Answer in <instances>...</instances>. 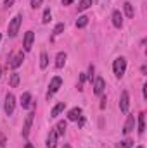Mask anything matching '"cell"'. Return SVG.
<instances>
[{
  "mask_svg": "<svg viewBox=\"0 0 147 148\" xmlns=\"http://www.w3.org/2000/svg\"><path fill=\"white\" fill-rule=\"evenodd\" d=\"M112 71H114V76L116 77H123V74L126 71V59L125 57H118L114 62H112Z\"/></svg>",
  "mask_w": 147,
  "mask_h": 148,
  "instance_id": "cell-1",
  "label": "cell"
},
{
  "mask_svg": "<svg viewBox=\"0 0 147 148\" xmlns=\"http://www.w3.org/2000/svg\"><path fill=\"white\" fill-rule=\"evenodd\" d=\"M21 21H23V14H17V16H14V17L10 19L9 28H7V33H9V36L10 38H14L16 35H17L19 26H21Z\"/></svg>",
  "mask_w": 147,
  "mask_h": 148,
  "instance_id": "cell-2",
  "label": "cell"
},
{
  "mask_svg": "<svg viewBox=\"0 0 147 148\" xmlns=\"http://www.w3.org/2000/svg\"><path fill=\"white\" fill-rule=\"evenodd\" d=\"M14 109H16V97L12 93H7L5 95V103H3V110L7 115H12L14 114Z\"/></svg>",
  "mask_w": 147,
  "mask_h": 148,
  "instance_id": "cell-3",
  "label": "cell"
},
{
  "mask_svg": "<svg viewBox=\"0 0 147 148\" xmlns=\"http://www.w3.org/2000/svg\"><path fill=\"white\" fill-rule=\"evenodd\" d=\"M61 84H62V79H61L59 76H54V77L50 79V84H49V91H47V98H50L52 95H55V93L59 91V88H61Z\"/></svg>",
  "mask_w": 147,
  "mask_h": 148,
  "instance_id": "cell-4",
  "label": "cell"
},
{
  "mask_svg": "<svg viewBox=\"0 0 147 148\" xmlns=\"http://www.w3.org/2000/svg\"><path fill=\"white\" fill-rule=\"evenodd\" d=\"M23 60H24V53H23V52H16V53L7 60V64H9L10 69H17V67L23 64Z\"/></svg>",
  "mask_w": 147,
  "mask_h": 148,
  "instance_id": "cell-5",
  "label": "cell"
},
{
  "mask_svg": "<svg viewBox=\"0 0 147 148\" xmlns=\"http://www.w3.org/2000/svg\"><path fill=\"white\" fill-rule=\"evenodd\" d=\"M33 117H35V110H31L26 119H24V126H23V138H28L30 136V131H31V124H33Z\"/></svg>",
  "mask_w": 147,
  "mask_h": 148,
  "instance_id": "cell-6",
  "label": "cell"
},
{
  "mask_svg": "<svg viewBox=\"0 0 147 148\" xmlns=\"http://www.w3.org/2000/svg\"><path fill=\"white\" fill-rule=\"evenodd\" d=\"M33 40H35V33L33 31H26L24 33V38H23V48H24V52H30L33 48Z\"/></svg>",
  "mask_w": 147,
  "mask_h": 148,
  "instance_id": "cell-7",
  "label": "cell"
},
{
  "mask_svg": "<svg viewBox=\"0 0 147 148\" xmlns=\"http://www.w3.org/2000/svg\"><path fill=\"white\" fill-rule=\"evenodd\" d=\"M128 109H130V95H128V91H123L121 98H119V110L123 114H128Z\"/></svg>",
  "mask_w": 147,
  "mask_h": 148,
  "instance_id": "cell-8",
  "label": "cell"
},
{
  "mask_svg": "<svg viewBox=\"0 0 147 148\" xmlns=\"http://www.w3.org/2000/svg\"><path fill=\"white\" fill-rule=\"evenodd\" d=\"M133 127H135V117H133V115H128V117H126V122H125V126H123V133H125V134H130V133L133 131Z\"/></svg>",
  "mask_w": 147,
  "mask_h": 148,
  "instance_id": "cell-9",
  "label": "cell"
},
{
  "mask_svg": "<svg viewBox=\"0 0 147 148\" xmlns=\"http://www.w3.org/2000/svg\"><path fill=\"white\" fill-rule=\"evenodd\" d=\"M57 133H55V129H50V133H49V138H47V148H55L57 147Z\"/></svg>",
  "mask_w": 147,
  "mask_h": 148,
  "instance_id": "cell-10",
  "label": "cell"
},
{
  "mask_svg": "<svg viewBox=\"0 0 147 148\" xmlns=\"http://www.w3.org/2000/svg\"><path fill=\"white\" fill-rule=\"evenodd\" d=\"M111 19H112V24H114L116 28H121V26H123V14H121L119 10H112Z\"/></svg>",
  "mask_w": 147,
  "mask_h": 148,
  "instance_id": "cell-11",
  "label": "cell"
},
{
  "mask_svg": "<svg viewBox=\"0 0 147 148\" xmlns=\"http://www.w3.org/2000/svg\"><path fill=\"white\" fill-rule=\"evenodd\" d=\"M104 79L102 77H95V81H94V93L95 95H102L104 93Z\"/></svg>",
  "mask_w": 147,
  "mask_h": 148,
  "instance_id": "cell-12",
  "label": "cell"
},
{
  "mask_svg": "<svg viewBox=\"0 0 147 148\" xmlns=\"http://www.w3.org/2000/svg\"><path fill=\"white\" fill-rule=\"evenodd\" d=\"M21 107L23 109H28V107H31V93L30 91H24L23 95H21Z\"/></svg>",
  "mask_w": 147,
  "mask_h": 148,
  "instance_id": "cell-13",
  "label": "cell"
},
{
  "mask_svg": "<svg viewBox=\"0 0 147 148\" xmlns=\"http://www.w3.org/2000/svg\"><path fill=\"white\" fill-rule=\"evenodd\" d=\"M66 59H68L66 52H59V53L55 55V67H57V69L64 67V64H66Z\"/></svg>",
  "mask_w": 147,
  "mask_h": 148,
  "instance_id": "cell-14",
  "label": "cell"
},
{
  "mask_svg": "<svg viewBox=\"0 0 147 148\" xmlns=\"http://www.w3.org/2000/svg\"><path fill=\"white\" fill-rule=\"evenodd\" d=\"M80 117H81V109L80 107H74V109H71L68 112V119L69 121H78Z\"/></svg>",
  "mask_w": 147,
  "mask_h": 148,
  "instance_id": "cell-15",
  "label": "cell"
},
{
  "mask_svg": "<svg viewBox=\"0 0 147 148\" xmlns=\"http://www.w3.org/2000/svg\"><path fill=\"white\" fill-rule=\"evenodd\" d=\"M66 127H68L66 121H59V122H57V126H55L54 129H55L57 136H64V133H66Z\"/></svg>",
  "mask_w": 147,
  "mask_h": 148,
  "instance_id": "cell-16",
  "label": "cell"
},
{
  "mask_svg": "<svg viewBox=\"0 0 147 148\" xmlns=\"http://www.w3.org/2000/svg\"><path fill=\"white\" fill-rule=\"evenodd\" d=\"M64 109H66V103H64V102H59V103L52 109V112H50V117H57V115L64 110Z\"/></svg>",
  "mask_w": 147,
  "mask_h": 148,
  "instance_id": "cell-17",
  "label": "cell"
},
{
  "mask_svg": "<svg viewBox=\"0 0 147 148\" xmlns=\"http://www.w3.org/2000/svg\"><path fill=\"white\" fill-rule=\"evenodd\" d=\"M146 131V114H140L139 115V134L142 136Z\"/></svg>",
  "mask_w": 147,
  "mask_h": 148,
  "instance_id": "cell-18",
  "label": "cell"
},
{
  "mask_svg": "<svg viewBox=\"0 0 147 148\" xmlns=\"http://www.w3.org/2000/svg\"><path fill=\"white\" fill-rule=\"evenodd\" d=\"M92 3H94V0H81V2L78 3V10L83 12V10H87L88 7H92Z\"/></svg>",
  "mask_w": 147,
  "mask_h": 148,
  "instance_id": "cell-19",
  "label": "cell"
},
{
  "mask_svg": "<svg viewBox=\"0 0 147 148\" xmlns=\"http://www.w3.org/2000/svg\"><path fill=\"white\" fill-rule=\"evenodd\" d=\"M47 66H49V55H47V52H42L40 53V67L45 69Z\"/></svg>",
  "mask_w": 147,
  "mask_h": 148,
  "instance_id": "cell-20",
  "label": "cell"
},
{
  "mask_svg": "<svg viewBox=\"0 0 147 148\" xmlns=\"http://www.w3.org/2000/svg\"><path fill=\"white\" fill-rule=\"evenodd\" d=\"M116 148H133V140H123V141H119L118 145H116Z\"/></svg>",
  "mask_w": 147,
  "mask_h": 148,
  "instance_id": "cell-21",
  "label": "cell"
},
{
  "mask_svg": "<svg viewBox=\"0 0 147 148\" xmlns=\"http://www.w3.org/2000/svg\"><path fill=\"white\" fill-rule=\"evenodd\" d=\"M87 24H88V17L87 16H80L76 19V28H85Z\"/></svg>",
  "mask_w": 147,
  "mask_h": 148,
  "instance_id": "cell-22",
  "label": "cell"
},
{
  "mask_svg": "<svg viewBox=\"0 0 147 148\" xmlns=\"http://www.w3.org/2000/svg\"><path fill=\"white\" fill-rule=\"evenodd\" d=\"M9 84H10L12 88H16V86L19 84V74H17V73H12V74H10V79H9Z\"/></svg>",
  "mask_w": 147,
  "mask_h": 148,
  "instance_id": "cell-23",
  "label": "cell"
},
{
  "mask_svg": "<svg viewBox=\"0 0 147 148\" xmlns=\"http://www.w3.org/2000/svg\"><path fill=\"white\" fill-rule=\"evenodd\" d=\"M125 14L128 16V17H133V5L130 3V2H125Z\"/></svg>",
  "mask_w": 147,
  "mask_h": 148,
  "instance_id": "cell-24",
  "label": "cell"
},
{
  "mask_svg": "<svg viewBox=\"0 0 147 148\" xmlns=\"http://www.w3.org/2000/svg\"><path fill=\"white\" fill-rule=\"evenodd\" d=\"M50 17H52V12H50V9H45V10H43V17H42V23H43V24L50 23Z\"/></svg>",
  "mask_w": 147,
  "mask_h": 148,
  "instance_id": "cell-25",
  "label": "cell"
},
{
  "mask_svg": "<svg viewBox=\"0 0 147 148\" xmlns=\"http://www.w3.org/2000/svg\"><path fill=\"white\" fill-rule=\"evenodd\" d=\"M64 31V24L62 23H59V24H55V28H54V35L57 36V35H61Z\"/></svg>",
  "mask_w": 147,
  "mask_h": 148,
  "instance_id": "cell-26",
  "label": "cell"
},
{
  "mask_svg": "<svg viewBox=\"0 0 147 148\" xmlns=\"http://www.w3.org/2000/svg\"><path fill=\"white\" fill-rule=\"evenodd\" d=\"M42 2H43V0H31V7H33V9H38V7L42 5Z\"/></svg>",
  "mask_w": 147,
  "mask_h": 148,
  "instance_id": "cell-27",
  "label": "cell"
},
{
  "mask_svg": "<svg viewBox=\"0 0 147 148\" xmlns=\"http://www.w3.org/2000/svg\"><path fill=\"white\" fill-rule=\"evenodd\" d=\"M14 2H16V0H5V2H3V7H5V9H9V7H12V3H14Z\"/></svg>",
  "mask_w": 147,
  "mask_h": 148,
  "instance_id": "cell-28",
  "label": "cell"
},
{
  "mask_svg": "<svg viewBox=\"0 0 147 148\" xmlns=\"http://www.w3.org/2000/svg\"><path fill=\"white\" fill-rule=\"evenodd\" d=\"M92 77H94V66H90V69H88V79L92 81Z\"/></svg>",
  "mask_w": 147,
  "mask_h": 148,
  "instance_id": "cell-29",
  "label": "cell"
},
{
  "mask_svg": "<svg viewBox=\"0 0 147 148\" xmlns=\"http://www.w3.org/2000/svg\"><path fill=\"white\" fill-rule=\"evenodd\" d=\"M101 109H106V97H102L101 100Z\"/></svg>",
  "mask_w": 147,
  "mask_h": 148,
  "instance_id": "cell-30",
  "label": "cell"
},
{
  "mask_svg": "<svg viewBox=\"0 0 147 148\" xmlns=\"http://www.w3.org/2000/svg\"><path fill=\"white\" fill-rule=\"evenodd\" d=\"M73 3V0H62V5H71Z\"/></svg>",
  "mask_w": 147,
  "mask_h": 148,
  "instance_id": "cell-31",
  "label": "cell"
},
{
  "mask_svg": "<svg viewBox=\"0 0 147 148\" xmlns=\"http://www.w3.org/2000/svg\"><path fill=\"white\" fill-rule=\"evenodd\" d=\"M144 98H147V84H144Z\"/></svg>",
  "mask_w": 147,
  "mask_h": 148,
  "instance_id": "cell-32",
  "label": "cell"
},
{
  "mask_svg": "<svg viewBox=\"0 0 147 148\" xmlns=\"http://www.w3.org/2000/svg\"><path fill=\"white\" fill-rule=\"evenodd\" d=\"M24 148H33V145H31V143H26V147Z\"/></svg>",
  "mask_w": 147,
  "mask_h": 148,
  "instance_id": "cell-33",
  "label": "cell"
},
{
  "mask_svg": "<svg viewBox=\"0 0 147 148\" xmlns=\"http://www.w3.org/2000/svg\"><path fill=\"white\" fill-rule=\"evenodd\" d=\"M62 148H71V145H68V143H66V145H64Z\"/></svg>",
  "mask_w": 147,
  "mask_h": 148,
  "instance_id": "cell-34",
  "label": "cell"
},
{
  "mask_svg": "<svg viewBox=\"0 0 147 148\" xmlns=\"http://www.w3.org/2000/svg\"><path fill=\"white\" fill-rule=\"evenodd\" d=\"M0 77H2V67H0Z\"/></svg>",
  "mask_w": 147,
  "mask_h": 148,
  "instance_id": "cell-35",
  "label": "cell"
},
{
  "mask_svg": "<svg viewBox=\"0 0 147 148\" xmlns=\"http://www.w3.org/2000/svg\"><path fill=\"white\" fill-rule=\"evenodd\" d=\"M137 148H144V147H142V145H140V147H137Z\"/></svg>",
  "mask_w": 147,
  "mask_h": 148,
  "instance_id": "cell-36",
  "label": "cell"
},
{
  "mask_svg": "<svg viewBox=\"0 0 147 148\" xmlns=\"http://www.w3.org/2000/svg\"><path fill=\"white\" fill-rule=\"evenodd\" d=\"M0 40H2V35H0Z\"/></svg>",
  "mask_w": 147,
  "mask_h": 148,
  "instance_id": "cell-37",
  "label": "cell"
}]
</instances>
